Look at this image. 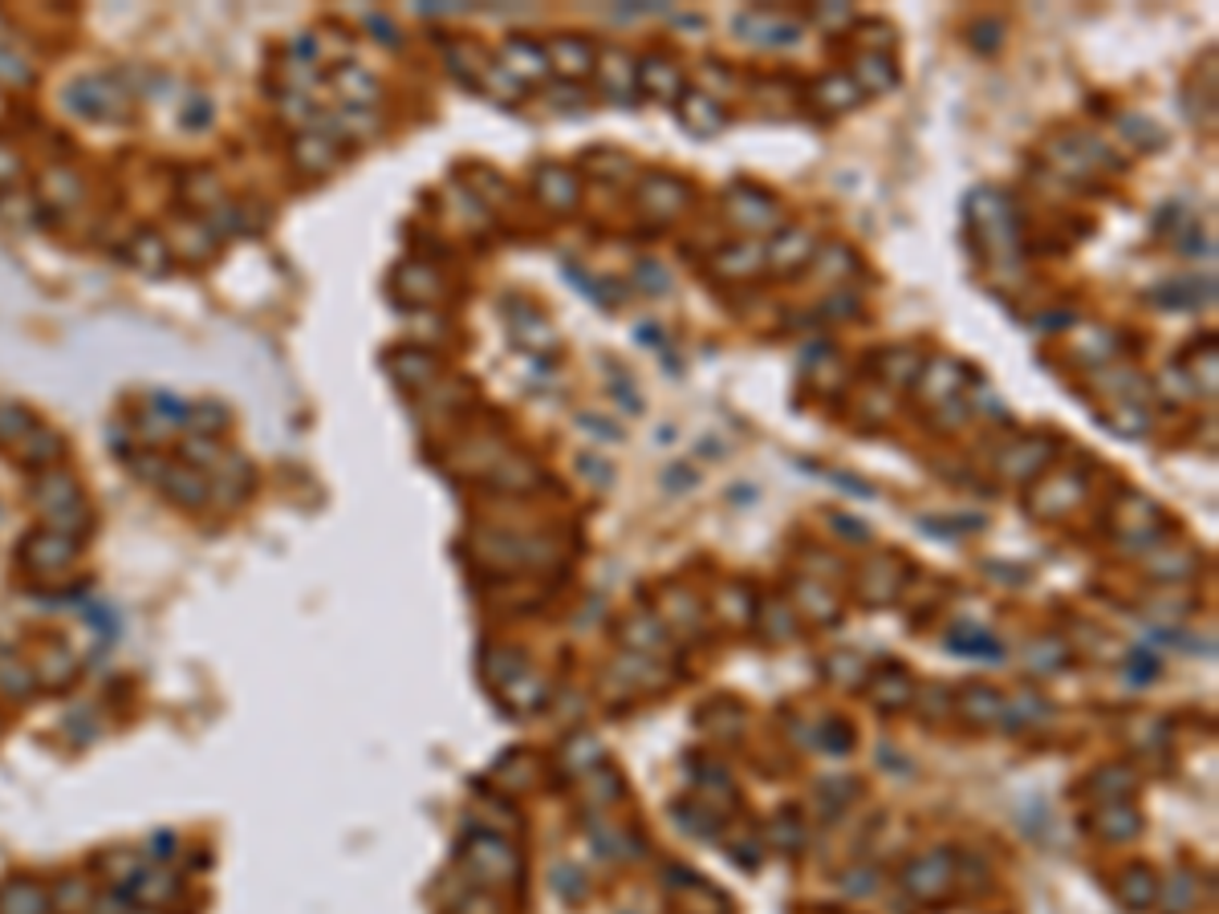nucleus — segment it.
I'll return each instance as SVG.
<instances>
[{
	"instance_id": "nucleus-16",
	"label": "nucleus",
	"mask_w": 1219,
	"mask_h": 914,
	"mask_svg": "<svg viewBox=\"0 0 1219 914\" xmlns=\"http://www.w3.org/2000/svg\"><path fill=\"white\" fill-rule=\"evenodd\" d=\"M598 78H602V90L610 93L614 102L631 107V98L638 93V82H634V62L622 49H606L602 65H598Z\"/></svg>"
},
{
	"instance_id": "nucleus-20",
	"label": "nucleus",
	"mask_w": 1219,
	"mask_h": 914,
	"mask_svg": "<svg viewBox=\"0 0 1219 914\" xmlns=\"http://www.w3.org/2000/svg\"><path fill=\"white\" fill-rule=\"evenodd\" d=\"M716 273L727 280H744L752 277V273H760V264H764V252L757 249V245H727V249L716 252Z\"/></svg>"
},
{
	"instance_id": "nucleus-19",
	"label": "nucleus",
	"mask_w": 1219,
	"mask_h": 914,
	"mask_svg": "<svg viewBox=\"0 0 1219 914\" xmlns=\"http://www.w3.org/2000/svg\"><path fill=\"white\" fill-rule=\"evenodd\" d=\"M813 252H818V245H813V236L801 233V228H788V233H781L776 240H772V252L769 261L781 268L785 264V273H797L801 264L813 261Z\"/></svg>"
},
{
	"instance_id": "nucleus-4",
	"label": "nucleus",
	"mask_w": 1219,
	"mask_h": 914,
	"mask_svg": "<svg viewBox=\"0 0 1219 914\" xmlns=\"http://www.w3.org/2000/svg\"><path fill=\"white\" fill-rule=\"evenodd\" d=\"M903 581H907V565L895 558H874L862 565L858 574V598L866 605H891L903 593Z\"/></svg>"
},
{
	"instance_id": "nucleus-1",
	"label": "nucleus",
	"mask_w": 1219,
	"mask_h": 914,
	"mask_svg": "<svg viewBox=\"0 0 1219 914\" xmlns=\"http://www.w3.org/2000/svg\"><path fill=\"white\" fill-rule=\"evenodd\" d=\"M903 886H907V894H915L919 902H940L943 894L956 886V862H951V853L931 850V853H923V857H915L911 866L903 869Z\"/></svg>"
},
{
	"instance_id": "nucleus-22",
	"label": "nucleus",
	"mask_w": 1219,
	"mask_h": 914,
	"mask_svg": "<svg viewBox=\"0 0 1219 914\" xmlns=\"http://www.w3.org/2000/svg\"><path fill=\"white\" fill-rule=\"evenodd\" d=\"M797 602H801L805 614H813V622L837 618V598L825 593V586H818V581H797Z\"/></svg>"
},
{
	"instance_id": "nucleus-7",
	"label": "nucleus",
	"mask_w": 1219,
	"mask_h": 914,
	"mask_svg": "<svg viewBox=\"0 0 1219 914\" xmlns=\"http://www.w3.org/2000/svg\"><path fill=\"white\" fill-rule=\"evenodd\" d=\"M870 699H874V708L886 715L911 708V699H915L911 671H903L898 663H882L879 671L870 675Z\"/></svg>"
},
{
	"instance_id": "nucleus-23",
	"label": "nucleus",
	"mask_w": 1219,
	"mask_h": 914,
	"mask_svg": "<svg viewBox=\"0 0 1219 914\" xmlns=\"http://www.w3.org/2000/svg\"><path fill=\"white\" fill-rule=\"evenodd\" d=\"M830 675H834V679H846L849 687H858V683H866V675H870V671H866V663L858 659V654L842 651V654H834V659H830Z\"/></svg>"
},
{
	"instance_id": "nucleus-6",
	"label": "nucleus",
	"mask_w": 1219,
	"mask_h": 914,
	"mask_svg": "<svg viewBox=\"0 0 1219 914\" xmlns=\"http://www.w3.org/2000/svg\"><path fill=\"white\" fill-rule=\"evenodd\" d=\"M680 123L692 130L695 139H711L727 126V110L720 107V98H711L704 90H683L680 93Z\"/></svg>"
},
{
	"instance_id": "nucleus-13",
	"label": "nucleus",
	"mask_w": 1219,
	"mask_h": 914,
	"mask_svg": "<svg viewBox=\"0 0 1219 914\" xmlns=\"http://www.w3.org/2000/svg\"><path fill=\"white\" fill-rule=\"evenodd\" d=\"M472 857L480 862V874H484L488 882H509V878H517V869H521L517 850H509V846L496 841V837H476V841H472Z\"/></svg>"
},
{
	"instance_id": "nucleus-15",
	"label": "nucleus",
	"mask_w": 1219,
	"mask_h": 914,
	"mask_svg": "<svg viewBox=\"0 0 1219 914\" xmlns=\"http://www.w3.org/2000/svg\"><path fill=\"white\" fill-rule=\"evenodd\" d=\"M505 70H509V74L521 82V86L545 78V74H549V62H545V46L528 41V37H512L509 46H505Z\"/></svg>"
},
{
	"instance_id": "nucleus-18",
	"label": "nucleus",
	"mask_w": 1219,
	"mask_h": 914,
	"mask_svg": "<svg viewBox=\"0 0 1219 914\" xmlns=\"http://www.w3.org/2000/svg\"><path fill=\"white\" fill-rule=\"evenodd\" d=\"M959 715H968L972 724H996V719H1004V699L992 691V687H984V683H975V687H963L956 699Z\"/></svg>"
},
{
	"instance_id": "nucleus-5",
	"label": "nucleus",
	"mask_w": 1219,
	"mask_h": 914,
	"mask_svg": "<svg viewBox=\"0 0 1219 914\" xmlns=\"http://www.w3.org/2000/svg\"><path fill=\"white\" fill-rule=\"evenodd\" d=\"M545 62L553 65L565 82H577V78H586V74L598 70L594 46H589L586 37H577V33H561V37H553V41L545 46Z\"/></svg>"
},
{
	"instance_id": "nucleus-14",
	"label": "nucleus",
	"mask_w": 1219,
	"mask_h": 914,
	"mask_svg": "<svg viewBox=\"0 0 1219 914\" xmlns=\"http://www.w3.org/2000/svg\"><path fill=\"white\" fill-rule=\"evenodd\" d=\"M849 78H854V86L862 93H886V90H895L898 70L886 53L870 49V53H858V58H854V74H849Z\"/></svg>"
},
{
	"instance_id": "nucleus-10",
	"label": "nucleus",
	"mask_w": 1219,
	"mask_h": 914,
	"mask_svg": "<svg viewBox=\"0 0 1219 914\" xmlns=\"http://www.w3.org/2000/svg\"><path fill=\"white\" fill-rule=\"evenodd\" d=\"M509 310L517 313V317H512V326H517V341L525 346L528 354H549V350L557 346L553 322H549L537 305H528L525 297H521V301H512Z\"/></svg>"
},
{
	"instance_id": "nucleus-12",
	"label": "nucleus",
	"mask_w": 1219,
	"mask_h": 914,
	"mask_svg": "<svg viewBox=\"0 0 1219 914\" xmlns=\"http://www.w3.org/2000/svg\"><path fill=\"white\" fill-rule=\"evenodd\" d=\"M537 200L553 212H573L577 200H582V187H577V175L565 167H540L537 171Z\"/></svg>"
},
{
	"instance_id": "nucleus-9",
	"label": "nucleus",
	"mask_w": 1219,
	"mask_h": 914,
	"mask_svg": "<svg viewBox=\"0 0 1219 914\" xmlns=\"http://www.w3.org/2000/svg\"><path fill=\"white\" fill-rule=\"evenodd\" d=\"M724 212L732 216L736 228H748V233H760V228L776 224V216H781V208H776L772 196H752L744 184L732 187L724 196Z\"/></svg>"
},
{
	"instance_id": "nucleus-2",
	"label": "nucleus",
	"mask_w": 1219,
	"mask_h": 914,
	"mask_svg": "<svg viewBox=\"0 0 1219 914\" xmlns=\"http://www.w3.org/2000/svg\"><path fill=\"white\" fill-rule=\"evenodd\" d=\"M687 184H680L675 175H663V171H655V175H647L643 179V187H638V208L650 216V224H671V220L683 216V208H687Z\"/></svg>"
},
{
	"instance_id": "nucleus-25",
	"label": "nucleus",
	"mask_w": 1219,
	"mask_h": 914,
	"mask_svg": "<svg viewBox=\"0 0 1219 914\" xmlns=\"http://www.w3.org/2000/svg\"><path fill=\"white\" fill-rule=\"evenodd\" d=\"M975 33H980V41H972V46H980V49H1000V37H1004V25L1000 21H980V29H972V37Z\"/></svg>"
},
{
	"instance_id": "nucleus-11",
	"label": "nucleus",
	"mask_w": 1219,
	"mask_h": 914,
	"mask_svg": "<svg viewBox=\"0 0 1219 914\" xmlns=\"http://www.w3.org/2000/svg\"><path fill=\"white\" fill-rule=\"evenodd\" d=\"M1114 894H1118V902H1122L1127 911H1150V906L1158 902V878L1150 874V866L1130 862V866L1118 874Z\"/></svg>"
},
{
	"instance_id": "nucleus-24",
	"label": "nucleus",
	"mask_w": 1219,
	"mask_h": 914,
	"mask_svg": "<svg viewBox=\"0 0 1219 914\" xmlns=\"http://www.w3.org/2000/svg\"><path fill=\"white\" fill-rule=\"evenodd\" d=\"M577 878H582V874H577V869H573V866H557V869H553V890H557V894H561V899L577 902V899H582V894L573 890V882H577Z\"/></svg>"
},
{
	"instance_id": "nucleus-17",
	"label": "nucleus",
	"mask_w": 1219,
	"mask_h": 914,
	"mask_svg": "<svg viewBox=\"0 0 1219 914\" xmlns=\"http://www.w3.org/2000/svg\"><path fill=\"white\" fill-rule=\"evenodd\" d=\"M813 98H818V107H825L830 114H842V110H854L862 102V90L854 86L849 74L834 70V74H821V78L813 82Z\"/></svg>"
},
{
	"instance_id": "nucleus-8",
	"label": "nucleus",
	"mask_w": 1219,
	"mask_h": 914,
	"mask_svg": "<svg viewBox=\"0 0 1219 914\" xmlns=\"http://www.w3.org/2000/svg\"><path fill=\"white\" fill-rule=\"evenodd\" d=\"M1053 451H1057V443H1053L1049 435H1024V439H1017L1012 448L1004 451V476H1012V480H1029V476H1036V472H1045L1053 460Z\"/></svg>"
},
{
	"instance_id": "nucleus-3",
	"label": "nucleus",
	"mask_w": 1219,
	"mask_h": 914,
	"mask_svg": "<svg viewBox=\"0 0 1219 914\" xmlns=\"http://www.w3.org/2000/svg\"><path fill=\"white\" fill-rule=\"evenodd\" d=\"M634 82H638V93H650L659 102H680V93L687 90L683 82V65L671 58V53H650L643 62L634 65Z\"/></svg>"
},
{
	"instance_id": "nucleus-21",
	"label": "nucleus",
	"mask_w": 1219,
	"mask_h": 914,
	"mask_svg": "<svg viewBox=\"0 0 1219 914\" xmlns=\"http://www.w3.org/2000/svg\"><path fill=\"white\" fill-rule=\"evenodd\" d=\"M1097 817H1102V822H1097L1094 829L1106 837V841H1130V837L1143 829V817L1130 805H1122V801H1118V805H1106Z\"/></svg>"
}]
</instances>
